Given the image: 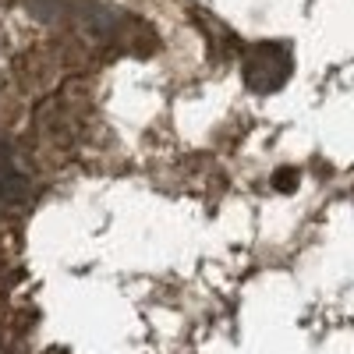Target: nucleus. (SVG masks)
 I'll list each match as a JSON object with an SVG mask.
<instances>
[{
	"mask_svg": "<svg viewBox=\"0 0 354 354\" xmlns=\"http://www.w3.org/2000/svg\"><path fill=\"white\" fill-rule=\"evenodd\" d=\"M273 185H277V188H294V185H298V174H294V170H280V174L273 177Z\"/></svg>",
	"mask_w": 354,
	"mask_h": 354,
	"instance_id": "nucleus-2",
	"label": "nucleus"
},
{
	"mask_svg": "<svg viewBox=\"0 0 354 354\" xmlns=\"http://www.w3.org/2000/svg\"><path fill=\"white\" fill-rule=\"evenodd\" d=\"M294 57L283 43H259L245 57V82L255 93H277V88L290 78Z\"/></svg>",
	"mask_w": 354,
	"mask_h": 354,
	"instance_id": "nucleus-1",
	"label": "nucleus"
}]
</instances>
